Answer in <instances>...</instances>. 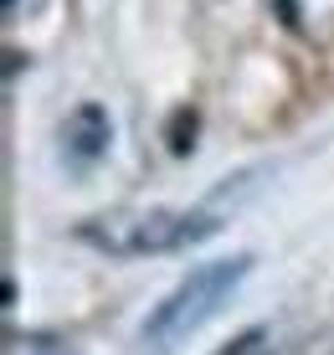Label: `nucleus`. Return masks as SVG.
Segmentation results:
<instances>
[{"instance_id":"nucleus-1","label":"nucleus","mask_w":334,"mask_h":355,"mask_svg":"<svg viewBox=\"0 0 334 355\" xmlns=\"http://www.w3.org/2000/svg\"><path fill=\"white\" fill-rule=\"evenodd\" d=\"M216 222L206 211H175V206H118V211L78 222V242L108 258H159L206 242Z\"/></svg>"},{"instance_id":"nucleus-5","label":"nucleus","mask_w":334,"mask_h":355,"mask_svg":"<svg viewBox=\"0 0 334 355\" xmlns=\"http://www.w3.org/2000/svg\"><path fill=\"white\" fill-rule=\"evenodd\" d=\"M216 355H278V335L273 324H252L242 335H231V345H221Z\"/></svg>"},{"instance_id":"nucleus-6","label":"nucleus","mask_w":334,"mask_h":355,"mask_svg":"<svg viewBox=\"0 0 334 355\" xmlns=\"http://www.w3.org/2000/svg\"><path fill=\"white\" fill-rule=\"evenodd\" d=\"M278 355H334V329H329V335H319V340H299V345H288Z\"/></svg>"},{"instance_id":"nucleus-4","label":"nucleus","mask_w":334,"mask_h":355,"mask_svg":"<svg viewBox=\"0 0 334 355\" xmlns=\"http://www.w3.org/2000/svg\"><path fill=\"white\" fill-rule=\"evenodd\" d=\"M108 134H114L108 129V114L98 103H82L62 119V155L72 165H93L98 155H108Z\"/></svg>"},{"instance_id":"nucleus-3","label":"nucleus","mask_w":334,"mask_h":355,"mask_svg":"<svg viewBox=\"0 0 334 355\" xmlns=\"http://www.w3.org/2000/svg\"><path fill=\"white\" fill-rule=\"evenodd\" d=\"M263 10L288 36H299L308 46H329L334 42V0H263Z\"/></svg>"},{"instance_id":"nucleus-2","label":"nucleus","mask_w":334,"mask_h":355,"mask_svg":"<svg viewBox=\"0 0 334 355\" xmlns=\"http://www.w3.org/2000/svg\"><path fill=\"white\" fill-rule=\"evenodd\" d=\"M247 273H252V258H247V252L191 268V273H185L180 284L150 309V320H144V345L170 350V345H180V340H191L195 329H201V324L221 309V304L242 288Z\"/></svg>"}]
</instances>
